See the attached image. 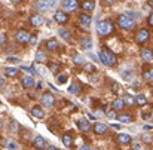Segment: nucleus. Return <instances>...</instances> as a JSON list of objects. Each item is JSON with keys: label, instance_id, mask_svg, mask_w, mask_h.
I'll list each match as a JSON object with an SVG mask.
<instances>
[{"label": "nucleus", "instance_id": "1", "mask_svg": "<svg viewBox=\"0 0 153 150\" xmlns=\"http://www.w3.org/2000/svg\"><path fill=\"white\" fill-rule=\"evenodd\" d=\"M98 58H100V61L102 64H105L108 67H113L116 64V61H117L116 53L111 52L110 49H107V48H101V50L98 52Z\"/></svg>", "mask_w": 153, "mask_h": 150}, {"label": "nucleus", "instance_id": "2", "mask_svg": "<svg viewBox=\"0 0 153 150\" xmlns=\"http://www.w3.org/2000/svg\"><path fill=\"white\" fill-rule=\"evenodd\" d=\"M97 31H98L100 36H108V34H111V33L114 31V25H113V22L108 21V19L98 21V24H97Z\"/></svg>", "mask_w": 153, "mask_h": 150}, {"label": "nucleus", "instance_id": "3", "mask_svg": "<svg viewBox=\"0 0 153 150\" xmlns=\"http://www.w3.org/2000/svg\"><path fill=\"white\" fill-rule=\"evenodd\" d=\"M117 24H119L122 28H125V30H132V28H135V25H137L135 19H134L132 16H129L128 13H126V15H119Z\"/></svg>", "mask_w": 153, "mask_h": 150}, {"label": "nucleus", "instance_id": "4", "mask_svg": "<svg viewBox=\"0 0 153 150\" xmlns=\"http://www.w3.org/2000/svg\"><path fill=\"white\" fill-rule=\"evenodd\" d=\"M30 34L25 31V30H18L16 33H15V40L18 42V43H28L30 42Z\"/></svg>", "mask_w": 153, "mask_h": 150}, {"label": "nucleus", "instance_id": "5", "mask_svg": "<svg viewBox=\"0 0 153 150\" xmlns=\"http://www.w3.org/2000/svg\"><path fill=\"white\" fill-rule=\"evenodd\" d=\"M77 7H79L77 0H62V9L65 12H74Z\"/></svg>", "mask_w": 153, "mask_h": 150}, {"label": "nucleus", "instance_id": "6", "mask_svg": "<svg viewBox=\"0 0 153 150\" xmlns=\"http://www.w3.org/2000/svg\"><path fill=\"white\" fill-rule=\"evenodd\" d=\"M68 13L65 12V10H56L55 12V15H53V19L58 22V24H65L67 21H68Z\"/></svg>", "mask_w": 153, "mask_h": 150}, {"label": "nucleus", "instance_id": "7", "mask_svg": "<svg viewBox=\"0 0 153 150\" xmlns=\"http://www.w3.org/2000/svg\"><path fill=\"white\" fill-rule=\"evenodd\" d=\"M149 37H150V33H149V30H146V28H141V30L138 31V34H137V42H138V43H146V42L149 40Z\"/></svg>", "mask_w": 153, "mask_h": 150}, {"label": "nucleus", "instance_id": "8", "mask_svg": "<svg viewBox=\"0 0 153 150\" xmlns=\"http://www.w3.org/2000/svg\"><path fill=\"white\" fill-rule=\"evenodd\" d=\"M107 129H108L107 123H102V122H97V123L94 125V132H95L97 135H102V134H105V132H107Z\"/></svg>", "mask_w": 153, "mask_h": 150}, {"label": "nucleus", "instance_id": "9", "mask_svg": "<svg viewBox=\"0 0 153 150\" xmlns=\"http://www.w3.org/2000/svg\"><path fill=\"white\" fill-rule=\"evenodd\" d=\"M33 146L36 147V149H45L46 147V140L42 137V135H36L34 137V140H33Z\"/></svg>", "mask_w": 153, "mask_h": 150}, {"label": "nucleus", "instance_id": "10", "mask_svg": "<svg viewBox=\"0 0 153 150\" xmlns=\"http://www.w3.org/2000/svg\"><path fill=\"white\" fill-rule=\"evenodd\" d=\"M42 102L46 105V107H53V104H55V97L49 94V92H46V94H43V97H42Z\"/></svg>", "mask_w": 153, "mask_h": 150}, {"label": "nucleus", "instance_id": "11", "mask_svg": "<svg viewBox=\"0 0 153 150\" xmlns=\"http://www.w3.org/2000/svg\"><path fill=\"white\" fill-rule=\"evenodd\" d=\"M77 128H79L82 132H88V131L91 129V123H89L86 119H80V120H77Z\"/></svg>", "mask_w": 153, "mask_h": 150}, {"label": "nucleus", "instance_id": "12", "mask_svg": "<svg viewBox=\"0 0 153 150\" xmlns=\"http://www.w3.org/2000/svg\"><path fill=\"white\" fill-rule=\"evenodd\" d=\"M82 9L88 13V12H92L95 9V1L94 0H83L82 3Z\"/></svg>", "mask_w": 153, "mask_h": 150}, {"label": "nucleus", "instance_id": "13", "mask_svg": "<svg viewBox=\"0 0 153 150\" xmlns=\"http://www.w3.org/2000/svg\"><path fill=\"white\" fill-rule=\"evenodd\" d=\"M79 21H80V24H82V25H85V27H89V25H91V22H92V16H89V15L85 12V13H80V16H79Z\"/></svg>", "mask_w": 153, "mask_h": 150}, {"label": "nucleus", "instance_id": "14", "mask_svg": "<svg viewBox=\"0 0 153 150\" xmlns=\"http://www.w3.org/2000/svg\"><path fill=\"white\" fill-rule=\"evenodd\" d=\"M30 22H31L34 27H40V25L43 24V16H42V15L34 13V15H31V16H30Z\"/></svg>", "mask_w": 153, "mask_h": 150}, {"label": "nucleus", "instance_id": "15", "mask_svg": "<svg viewBox=\"0 0 153 150\" xmlns=\"http://www.w3.org/2000/svg\"><path fill=\"white\" fill-rule=\"evenodd\" d=\"M140 55H141V58L146 62H152L153 61V52L150 49H141L140 50Z\"/></svg>", "mask_w": 153, "mask_h": 150}, {"label": "nucleus", "instance_id": "16", "mask_svg": "<svg viewBox=\"0 0 153 150\" xmlns=\"http://www.w3.org/2000/svg\"><path fill=\"white\" fill-rule=\"evenodd\" d=\"M21 83H22L24 88H33L36 85V82H34V79L31 76H24L22 80H21Z\"/></svg>", "mask_w": 153, "mask_h": 150}, {"label": "nucleus", "instance_id": "17", "mask_svg": "<svg viewBox=\"0 0 153 150\" xmlns=\"http://www.w3.org/2000/svg\"><path fill=\"white\" fill-rule=\"evenodd\" d=\"M31 114H33L34 117H37V119H43V117H45V111H43V108L39 107V105H34V107L31 108Z\"/></svg>", "mask_w": 153, "mask_h": 150}, {"label": "nucleus", "instance_id": "18", "mask_svg": "<svg viewBox=\"0 0 153 150\" xmlns=\"http://www.w3.org/2000/svg\"><path fill=\"white\" fill-rule=\"evenodd\" d=\"M58 34H59V37H61L62 40H65V42H71V33H70L68 30H65V28H59V30H58Z\"/></svg>", "mask_w": 153, "mask_h": 150}, {"label": "nucleus", "instance_id": "19", "mask_svg": "<svg viewBox=\"0 0 153 150\" xmlns=\"http://www.w3.org/2000/svg\"><path fill=\"white\" fill-rule=\"evenodd\" d=\"M117 141L120 143V144H129L131 141H132V137L129 135V134H119L117 135Z\"/></svg>", "mask_w": 153, "mask_h": 150}, {"label": "nucleus", "instance_id": "20", "mask_svg": "<svg viewBox=\"0 0 153 150\" xmlns=\"http://www.w3.org/2000/svg\"><path fill=\"white\" fill-rule=\"evenodd\" d=\"M36 9L40 10V12H46L49 9V3L46 0H37L36 1Z\"/></svg>", "mask_w": 153, "mask_h": 150}, {"label": "nucleus", "instance_id": "21", "mask_svg": "<svg viewBox=\"0 0 153 150\" xmlns=\"http://www.w3.org/2000/svg\"><path fill=\"white\" fill-rule=\"evenodd\" d=\"M46 49L51 50V52L58 49V42H56V39H49V40L46 42Z\"/></svg>", "mask_w": 153, "mask_h": 150}, {"label": "nucleus", "instance_id": "22", "mask_svg": "<svg viewBox=\"0 0 153 150\" xmlns=\"http://www.w3.org/2000/svg\"><path fill=\"white\" fill-rule=\"evenodd\" d=\"M4 74H6L7 77H15V76H18V68H15V67H7V68H4Z\"/></svg>", "mask_w": 153, "mask_h": 150}, {"label": "nucleus", "instance_id": "23", "mask_svg": "<svg viewBox=\"0 0 153 150\" xmlns=\"http://www.w3.org/2000/svg\"><path fill=\"white\" fill-rule=\"evenodd\" d=\"M122 79L123 80H132L134 79V71L132 70H125V71H122Z\"/></svg>", "mask_w": 153, "mask_h": 150}, {"label": "nucleus", "instance_id": "24", "mask_svg": "<svg viewBox=\"0 0 153 150\" xmlns=\"http://www.w3.org/2000/svg\"><path fill=\"white\" fill-rule=\"evenodd\" d=\"M117 120L122 122V123H129V122H132V116H129V114H119Z\"/></svg>", "mask_w": 153, "mask_h": 150}, {"label": "nucleus", "instance_id": "25", "mask_svg": "<svg viewBox=\"0 0 153 150\" xmlns=\"http://www.w3.org/2000/svg\"><path fill=\"white\" fill-rule=\"evenodd\" d=\"M62 144H64L65 147H71V144H73V138H71V135L65 134V135L62 137Z\"/></svg>", "mask_w": 153, "mask_h": 150}, {"label": "nucleus", "instance_id": "26", "mask_svg": "<svg viewBox=\"0 0 153 150\" xmlns=\"http://www.w3.org/2000/svg\"><path fill=\"white\" fill-rule=\"evenodd\" d=\"M68 92H70V94H73V95L79 94V92H80V88H79V85H77V83H71V85L68 86Z\"/></svg>", "mask_w": 153, "mask_h": 150}, {"label": "nucleus", "instance_id": "27", "mask_svg": "<svg viewBox=\"0 0 153 150\" xmlns=\"http://www.w3.org/2000/svg\"><path fill=\"white\" fill-rule=\"evenodd\" d=\"M123 105H125V102L122 98H116V100L113 101V107L116 108V110H122L123 108Z\"/></svg>", "mask_w": 153, "mask_h": 150}, {"label": "nucleus", "instance_id": "28", "mask_svg": "<svg viewBox=\"0 0 153 150\" xmlns=\"http://www.w3.org/2000/svg\"><path fill=\"white\" fill-rule=\"evenodd\" d=\"M135 102H137L138 105H146V104H147V98H146L144 95H141V94H140V95H137V97H135Z\"/></svg>", "mask_w": 153, "mask_h": 150}, {"label": "nucleus", "instance_id": "29", "mask_svg": "<svg viewBox=\"0 0 153 150\" xmlns=\"http://www.w3.org/2000/svg\"><path fill=\"white\" fill-rule=\"evenodd\" d=\"M36 61H37V62H45V61H46V55H45V52H42V50L36 52Z\"/></svg>", "mask_w": 153, "mask_h": 150}, {"label": "nucleus", "instance_id": "30", "mask_svg": "<svg viewBox=\"0 0 153 150\" xmlns=\"http://www.w3.org/2000/svg\"><path fill=\"white\" fill-rule=\"evenodd\" d=\"M123 102H125L126 105H134V104H135V98H132L129 94H126V95L123 97Z\"/></svg>", "mask_w": 153, "mask_h": 150}, {"label": "nucleus", "instance_id": "31", "mask_svg": "<svg viewBox=\"0 0 153 150\" xmlns=\"http://www.w3.org/2000/svg\"><path fill=\"white\" fill-rule=\"evenodd\" d=\"M92 48V40L91 39H83V42H82V49H91Z\"/></svg>", "mask_w": 153, "mask_h": 150}, {"label": "nucleus", "instance_id": "32", "mask_svg": "<svg viewBox=\"0 0 153 150\" xmlns=\"http://www.w3.org/2000/svg\"><path fill=\"white\" fill-rule=\"evenodd\" d=\"M74 64H79V65H80V64H85L83 56H82V55H79V53H77V55H74Z\"/></svg>", "mask_w": 153, "mask_h": 150}, {"label": "nucleus", "instance_id": "33", "mask_svg": "<svg viewBox=\"0 0 153 150\" xmlns=\"http://www.w3.org/2000/svg\"><path fill=\"white\" fill-rule=\"evenodd\" d=\"M143 76H144V79H146V80H152L153 79V70H146Z\"/></svg>", "mask_w": 153, "mask_h": 150}, {"label": "nucleus", "instance_id": "34", "mask_svg": "<svg viewBox=\"0 0 153 150\" xmlns=\"http://www.w3.org/2000/svg\"><path fill=\"white\" fill-rule=\"evenodd\" d=\"M56 82H58L59 85H64V83L67 82V76H65V74H59V76H58V80H56Z\"/></svg>", "mask_w": 153, "mask_h": 150}, {"label": "nucleus", "instance_id": "35", "mask_svg": "<svg viewBox=\"0 0 153 150\" xmlns=\"http://www.w3.org/2000/svg\"><path fill=\"white\" fill-rule=\"evenodd\" d=\"M7 149L9 150H18V144L15 141H9L7 143Z\"/></svg>", "mask_w": 153, "mask_h": 150}, {"label": "nucleus", "instance_id": "36", "mask_svg": "<svg viewBox=\"0 0 153 150\" xmlns=\"http://www.w3.org/2000/svg\"><path fill=\"white\" fill-rule=\"evenodd\" d=\"M16 128H18V123H16L15 120H12V122H10V132L15 134V132H16Z\"/></svg>", "mask_w": 153, "mask_h": 150}, {"label": "nucleus", "instance_id": "37", "mask_svg": "<svg viewBox=\"0 0 153 150\" xmlns=\"http://www.w3.org/2000/svg\"><path fill=\"white\" fill-rule=\"evenodd\" d=\"M85 70H86V71H94V70H95V65H94V64H86V65H85Z\"/></svg>", "mask_w": 153, "mask_h": 150}, {"label": "nucleus", "instance_id": "38", "mask_svg": "<svg viewBox=\"0 0 153 150\" xmlns=\"http://www.w3.org/2000/svg\"><path fill=\"white\" fill-rule=\"evenodd\" d=\"M22 70H27V71H31V73H37V70H36L33 65H30V67H25V65H24V67H22Z\"/></svg>", "mask_w": 153, "mask_h": 150}, {"label": "nucleus", "instance_id": "39", "mask_svg": "<svg viewBox=\"0 0 153 150\" xmlns=\"http://www.w3.org/2000/svg\"><path fill=\"white\" fill-rule=\"evenodd\" d=\"M7 61H9V62H19L21 59L16 58V56H7Z\"/></svg>", "mask_w": 153, "mask_h": 150}, {"label": "nucleus", "instance_id": "40", "mask_svg": "<svg viewBox=\"0 0 153 150\" xmlns=\"http://www.w3.org/2000/svg\"><path fill=\"white\" fill-rule=\"evenodd\" d=\"M49 67H51V70L53 71V73H56V71L59 70V65H56V64H53V62H52V64L49 65Z\"/></svg>", "mask_w": 153, "mask_h": 150}, {"label": "nucleus", "instance_id": "41", "mask_svg": "<svg viewBox=\"0 0 153 150\" xmlns=\"http://www.w3.org/2000/svg\"><path fill=\"white\" fill-rule=\"evenodd\" d=\"M4 43H6V36H4L3 33H0V46L4 45Z\"/></svg>", "mask_w": 153, "mask_h": 150}, {"label": "nucleus", "instance_id": "42", "mask_svg": "<svg viewBox=\"0 0 153 150\" xmlns=\"http://www.w3.org/2000/svg\"><path fill=\"white\" fill-rule=\"evenodd\" d=\"M28 43H30V45H36V43H37V37H36V36H31Z\"/></svg>", "mask_w": 153, "mask_h": 150}, {"label": "nucleus", "instance_id": "43", "mask_svg": "<svg viewBox=\"0 0 153 150\" xmlns=\"http://www.w3.org/2000/svg\"><path fill=\"white\" fill-rule=\"evenodd\" d=\"M107 114H108V117H110V119H114V117H116V113H114V110H110Z\"/></svg>", "mask_w": 153, "mask_h": 150}, {"label": "nucleus", "instance_id": "44", "mask_svg": "<svg viewBox=\"0 0 153 150\" xmlns=\"http://www.w3.org/2000/svg\"><path fill=\"white\" fill-rule=\"evenodd\" d=\"M114 1H116V0H104V4H107V6H111V4H114Z\"/></svg>", "mask_w": 153, "mask_h": 150}, {"label": "nucleus", "instance_id": "45", "mask_svg": "<svg viewBox=\"0 0 153 150\" xmlns=\"http://www.w3.org/2000/svg\"><path fill=\"white\" fill-rule=\"evenodd\" d=\"M147 22H149V25L153 28V12H152V15L149 16V19H147Z\"/></svg>", "mask_w": 153, "mask_h": 150}, {"label": "nucleus", "instance_id": "46", "mask_svg": "<svg viewBox=\"0 0 153 150\" xmlns=\"http://www.w3.org/2000/svg\"><path fill=\"white\" fill-rule=\"evenodd\" d=\"M79 150H92V149H91L89 146H80V147H79Z\"/></svg>", "mask_w": 153, "mask_h": 150}, {"label": "nucleus", "instance_id": "47", "mask_svg": "<svg viewBox=\"0 0 153 150\" xmlns=\"http://www.w3.org/2000/svg\"><path fill=\"white\" fill-rule=\"evenodd\" d=\"M111 88H113V91H117L119 89V85L117 83H111Z\"/></svg>", "mask_w": 153, "mask_h": 150}, {"label": "nucleus", "instance_id": "48", "mask_svg": "<svg viewBox=\"0 0 153 150\" xmlns=\"http://www.w3.org/2000/svg\"><path fill=\"white\" fill-rule=\"evenodd\" d=\"M111 126H113L114 129H120V125H119V123H111Z\"/></svg>", "mask_w": 153, "mask_h": 150}, {"label": "nucleus", "instance_id": "49", "mask_svg": "<svg viewBox=\"0 0 153 150\" xmlns=\"http://www.w3.org/2000/svg\"><path fill=\"white\" fill-rule=\"evenodd\" d=\"M55 4H56V0H49V6H52V7H53Z\"/></svg>", "mask_w": 153, "mask_h": 150}, {"label": "nucleus", "instance_id": "50", "mask_svg": "<svg viewBox=\"0 0 153 150\" xmlns=\"http://www.w3.org/2000/svg\"><path fill=\"white\" fill-rule=\"evenodd\" d=\"M46 150H58V147H55V146H49V147H46Z\"/></svg>", "mask_w": 153, "mask_h": 150}, {"label": "nucleus", "instance_id": "51", "mask_svg": "<svg viewBox=\"0 0 153 150\" xmlns=\"http://www.w3.org/2000/svg\"><path fill=\"white\" fill-rule=\"evenodd\" d=\"M42 86H43V83H42V82H39V83H37V89H42Z\"/></svg>", "mask_w": 153, "mask_h": 150}, {"label": "nucleus", "instance_id": "52", "mask_svg": "<svg viewBox=\"0 0 153 150\" xmlns=\"http://www.w3.org/2000/svg\"><path fill=\"white\" fill-rule=\"evenodd\" d=\"M3 83H4V82H3V80L0 79V86H3Z\"/></svg>", "mask_w": 153, "mask_h": 150}, {"label": "nucleus", "instance_id": "53", "mask_svg": "<svg viewBox=\"0 0 153 150\" xmlns=\"http://www.w3.org/2000/svg\"><path fill=\"white\" fill-rule=\"evenodd\" d=\"M12 1H13V3H19L21 0H12Z\"/></svg>", "mask_w": 153, "mask_h": 150}, {"label": "nucleus", "instance_id": "54", "mask_svg": "<svg viewBox=\"0 0 153 150\" xmlns=\"http://www.w3.org/2000/svg\"><path fill=\"white\" fill-rule=\"evenodd\" d=\"M0 128H1V119H0Z\"/></svg>", "mask_w": 153, "mask_h": 150}, {"label": "nucleus", "instance_id": "55", "mask_svg": "<svg viewBox=\"0 0 153 150\" xmlns=\"http://www.w3.org/2000/svg\"><path fill=\"white\" fill-rule=\"evenodd\" d=\"M150 3H152V4H153V0H150Z\"/></svg>", "mask_w": 153, "mask_h": 150}]
</instances>
